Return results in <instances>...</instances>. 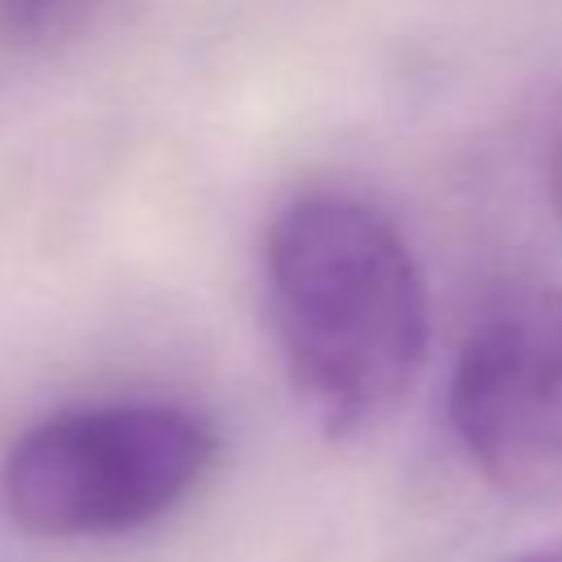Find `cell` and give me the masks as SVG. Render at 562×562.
Instances as JSON below:
<instances>
[{
  "mask_svg": "<svg viewBox=\"0 0 562 562\" xmlns=\"http://www.w3.org/2000/svg\"><path fill=\"white\" fill-rule=\"evenodd\" d=\"M268 316L312 422L351 439L378 430L430 356V290L404 233L364 198H294L263 241Z\"/></svg>",
  "mask_w": 562,
  "mask_h": 562,
  "instance_id": "cell-1",
  "label": "cell"
},
{
  "mask_svg": "<svg viewBox=\"0 0 562 562\" xmlns=\"http://www.w3.org/2000/svg\"><path fill=\"white\" fill-rule=\"evenodd\" d=\"M220 430L171 400H105L40 417L0 461V505L22 536L101 540L180 509L215 470Z\"/></svg>",
  "mask_w": 562,
  "mask_h": 562,
  "instance_id": "cell-2",
  "label": "cell"
},
{
  "mask_svg": "<svg viewBox=\"0 0 562 562\" xmlns=\"http://www.w3.org/2000/svg\"><path fill=\"white\" fill-rule=\"evenodd\" d=\"M448 422L496 492H562V290L522 285L474 316L452 360Z\"/></svg>",
  "mask_w": 562,
  "mask_h": 562,
  "instance_id": "cell-3",
  "label": "cell"
},
{
  "mask_svg": "<svg viewBox=\"0 0 562 562\" xmlns=\"http://www.w3.org/2000/svg\"><path fill=\"white\" fill-rule=\"evenodd\" d=\"M92 0H0V31L9 40H48L57 31H66L70 22H79V13Z\"/></svg>",
  "mask_w": 562,
  "mask_h": 562,
  "instance_id": "cell-4",
  "label": "cell"
},
{
  "mask_svg": "<svg viewBox=\"0 0 562 562\" xmlns=\"http://www.w3.org/2000/svg\"><path fill=\"white\" fill-rule=\"evenodd\" d=\"M549 198H553V206L562 215V136H558V145L549 154Z\"/></svg>",
  "mask_w": 562,
  "mask_h": 562,
  "instance_id": "cell-5",
  "label": "cell"
},
{
  "mask_svg": "<svg viewBox=\"0 0 562 562\" xmlns=\"http://www.w3.org/2000/svg\"><path fill=\"white\" fill-rule=\"evenodd\" d=\"M514 562H562V553H527V558H514Z\"/></svg>",
  "mask_w": 562,
  "mask_h": 562,
  "instance_id": "cell-6",
  "label": "cell"
}]
</instances>
